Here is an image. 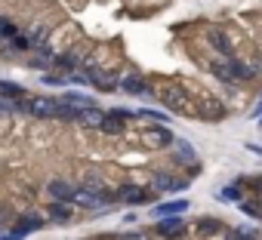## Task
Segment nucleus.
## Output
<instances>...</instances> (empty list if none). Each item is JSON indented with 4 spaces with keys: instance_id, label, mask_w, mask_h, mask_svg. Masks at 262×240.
<instances>
[{
    "instance_id": "7c9ffc66",
    "label": "nucleus",
    "mask_w": 262,
    "mask_h": 240,
    "mask_svg": "<svg viewBox=\"0 0 262 240\" xmlns=\"http://www.w3.org/2000/svg\"><path fill=\"white\" fill-rule=\"evenodd\" d=\"M247 188H253V191L262 194V179H247Z\"/></svg>"
},
{
    "instance_id": "4be33fe9",
    "label": "nucleus",
    "mask_w": 262,
    "mask_h": 240,
    "mask_svg": "<svg viewBox=\"0 0 262 240\" xmlns=\"http://www.w3.org/2000/svg\"><path fill=\"white\" fill-rule=\"evenodd\" d=\"M53 59H56V56H53V53H50V50H47V46H40V50H37V56H34V62H31V65H34V68H50V65H53Z\"/></svg>"
},
{
    "instance_id": "6ab92c4d",
    "label": "nucleus",
    "mask_w": 262,
    "mask_h": 240,
    "mask_svg": "<svg viewBox=\"0 0 262 240\" xmlns=\"http://www.w3.org/2000/svg\"><path fill=\"white\" fill-rule=\"evenodd\" d=\"M53 65H56L59 71H65V74H71V71H74V65H77V56H74V53H65V56H56V59H53Z\"/></svg>"
},
{
    "instance_id": "7ed1b4c3",
    "label": "nucleus",
    "mask_w": 262,
    "mask_h": 240,
    "mask_svg": "<svg viewBox=\"0 0 262 240\" xmlns=\"http://www.w3.org/2000/svg\"><path fill=\"white\" fill-rule=\"evenodd\" d=\"M83 77H86V83L99 86L102 92H114V89H117V77H114V74H108V71H102V68H96V65H90Z\"/></svg>"
},
{
    "instance_id": "4468645a",
    "label": "nucleus",
    "mask_w": 262,
    "mask_h": 240,
    "mask_svg": "<svg viewBox=\"0 0 262 240\" xmlns=\"http://www.w3.org/2000/svg\"><path fill=\"white\" fill-rule=\"evenodd\" d=\"M50 197H53V200H68V203H71V200H74V188H71L68 182H62V179H53V182H50Z\"/></svg>"
},
{
    "instance_id": "a211bd4d",
    "label": "nucleus",
    "mask_w": 262,
    "mask_h": 240,
    "mask_svg": "<svg viewBox=\"0 0 262 240\" xmlns=\"http://www.w3.org/2000/svg\"><path fill=\"white\" fill-rule=\"evenodd\" d=\"M231 74H234V83H237V80H253V74H256V68H247L244 62H237V59H231Z\"/></svg>"
},
{
    "instance_id": "b1692460",
    "label": "nucleus",
    "mask_w": 262,
    "mask_h": 240,
    "mask_svg": "<svg viewBox=\"0 0 262 240\" xmlns=\"http://www.w3.org/2000/svg\"><path fill=\"white\" fill-rule=\"evenodd\" d=\"M28 46H31V40H28L25 34H13V37H10V50H13V53H25Z\"/></svg>"
},
{
    "instance_id": "dca6fc26",
    "label": "nucleus",
    "mask_w": 262,
    "mask_h": 240,
    "mask_svg": "<svg viewBox=\"0 0 262 240\" xmlns=\"http://www.w3.org/2000/svg\"><path fill=\"white\" fill-rule=\"evenodd\" d=\"M210 43H213V50H219L222 56H231V50H234L231 40H228L222 31H210Z\"/></svg>"
},
{
    "instance_id": "423d86ee",
    "label": "nucleus",
    "mask_w": 262,
    "mask_h": 240,
    "mask_svg": "<svg viewBox=\"0 0 262 240\" xmlns=\"http://www.w3.org/2000/svg\"><path fill=\"white\" fill-rule=\"evenodd\" d=\"M114 197H117L120 203H148V200H151V191H148V188H139V185H123Z\"/></svg>"
},
{
    "instance_id": "9d476101",
    "label": "nucleus",
    "mask_w": 262,
    "mask_h": 240,
    "mask_svg": "<svg viewBox=\"0 0 262 240\" xmlns=\"http://www.w3.org/2000/svg\"><path fill=\"white\" fill-rule=\"evenodd\" d=\"M102 114H105V111H99L96 105H86V108L77 111V124H80V127H90V130H99Z\"/></svg>"
},
{
    "instance_id": "f8f14e48",
    "label": "nucleus",
    "mask_w": 262,
    "mask_h": 240,
    "mask_svg": "<svg viewBox=\"0 0 262 240\" xmlns=\"http://www.w3.org/2000/svg\"><path fill=\"white\" fill-rule=\"evenodd\" d=\"M47 212H50V222H71V215H74L68 200H53V206Z\"/></svg>"
},
{
    "instance_id": "6e6552de",
    "label": "nucleus",
    "mask_w": 262,
    "mask_h": 240,
    "mask_svg": "<svg viewBox=\"0 0 262 240\" xmlns=\"http://www.w3.org/2000/svg\"><path fill=\"white\" fill-rule=\"evenodd\" d=\"M99 130H102V133H108V136H123V130H126V120H123V117H117L114 111H105V114H102V124H99Z\"/></svg>"
},
{
    "instance_id": "5701e85b",
    "label": "nucleus",
    "mask_w": 262,
    "mask_h": 240,
    "mask_svg": "<svg viewBox=\"0 0 262 240\" xmlns=\"http://www.w3.org/2000/svg\"><path fill=\"white\" fill-rule=\"evenodd\" d=\"M216 200H231L234 203V200H241V188L237 185H225V188L216 191Z\"/></svg>"
},
{
    "instance_id": "0eeeda50",
    "label": "nucleus",
    "mask_w": 262,
    "mask_h": 240,
    "mask_svg": "<svg viewBox=\"0 0 262 240\" xmlns=\"http://www.w3.org/2000/svg\"><path fill=\"white\" fill-rule=\"evenodd\" d=\"M173 139H176V136H173L167 127H148V130H145V142H148L151 148H170Z\"/></svg>"
},
{
    "instance_id": "bb28decb",
    "label": "nucleus",
    "mask_w": 262,
    "mask_h": 240,
    "mask_svg": "<svg viewBox=\"0 0 262 240\" xmlns=\"http://www.w3.org/2000/svg\"><path fill=\"white\" fill-rule=\"evenodd\" d=\"M43 83H50V86H65V83H68V77H62V74H47V77H43Z\"/></svg>"
},
{
    "instance_id": "c85d7f7f",
    "label": "nucleus",
    "mask_w": 262,
    "mask_h": 240,
    "mask_svg": "<svg viewBox=\"0 0 262 240\" xmlns=\"http://www.w3.org/2000/svg\"><path fill=\"white\" fill-rule=\"evenodd\" d=\"M117 240H148L145 234H139V231H133V234H120Z\"/></svg>"
},
{
    "instance_id": "2f4dec72",
    "label": "nucleus",
    "mask_w": 262,
    "mask_h": 240,
    "mask_svg": "<svg viewBox=\"0 0 262 240\" xmlns=\"http://www.w3.org/2000/svg\"><path fill=\"white\" fill-rule=\"evenodd\" d=\"M259 127H262V120H259Z\"/></svg>"
},
{
    "instance_id": "f3484780",
    "label": "nucleus",
    "mask_w": 262,
    "mask_h": 240,
    "mask_svg": "<svg viewBox=\"0 0 262 240\" xmlns=\"http://www.w3.org/2000/svg\"><path fill=\"white\" fill-rule=\"evenodd\" d=\"M173 145H176V151H179V160H182V163H194V160H198L194 148H191L185 139H173Z\"/></svg>"
},
{
    "instance_id": "393cba45",
    "label": "nucleus",
    "mask_w": 262,
    "mask_h": 240,
    "mask_svg": "<svg viewBox=\"0 0 262 240\" xmlns=\"http://www.w3.org/2000/svg\"><path fill=\"white\" fill-rule=\"evenodd\" d=\"M237 203H241V212H247V215H253V219L262 215V206H259L256 200H237Z\"/></svg>"
},
{
    "instance_id": "39448f33",
    "label": "nucleus",
    "mask_w": 262,
    "mask_h": 240,
    "mask_svg": "<svg viewBox=\"0 0 262 240\" xmlns=\"http://www.w3.org/2000/svg\"><path fill=\"white\" fill-rule=\"evenodd\" d=\"M151 188H155V191H170V194H176V191H185L188 182H185V179H173L170 173H155V176H151Z\"/></svg>"
},
{
    "instance_id": "a878e982",
    "label": "nucleus",
    "mask_w": 262,
    "mask_h": 240,
    "mask_svg": "<svg viewBox=\"0 0 262 240\" xmlns=\"http://www.w3.org/2000/svg\"><path fill=\"white\" fill-rule=\"evenodd\" d=\"M136 117H148V120H158V124H167L170 114H161V111H155V108H142V111H136Z\"/></svg>"
},
{
    "instance_id": "c756f323",
    "label": "nucleus",
    "mask_w": 262,
    "mask_h": 240,
    "mask_svg": "<svg viewBox=\"0 0 262 240\" xmlns=\"http://www.w3.org/2000/svg\"><path fill=\"white\" fill-rule=\"evenodd\" d=\"M4 240H25V234L13 228V231H7V234H4Z\"/></svg>"
},
{
    "instance_id": "f257e3e1",
    "label": "nucleus",
    "mask_w": 262,
    "mask_h": 240,
    "mask_svg": "<svg viewBox=\"0 0 262 240\" xmlns=\"http://www.w3.org/2000/svg\"><path fill=\"white\" fill-rule=\"evenodd\" d=\"M158 99L170 108V111H179V114H185V111H191V99H188V92L182 89V86H161L158 89Z\"/></svg>"
},
{
    "instance_id": "1a4fd4ad",
    "label": "nucleus",
    "mask_w": 262,
    "mask_h": 240,
    "mask_svg": "<svg viewBox=\"0 0 262 240\" xmlns=\"http://www.w3.org/2000/svg\"><path fill=\"white\" fill-rule=\"evenodd\" d=\"M117 86H120L123 92H129V95H145V92H148V83H145L139 74H126V77H120Z\"/></svg>"
},
{
    "instance_id": "2eb2a0df",
    "label": "nucleus",
    "mask_w": 262,
    "mask_h": 240,
    "mask_svg": "<svg viewBox=\"0 0 262 240\" xmlns=\"http://www.w3.org/2000/svg\"><path fill=\"white\" fill-rule=\"evenodd\" d=\"M188 209V200H170V203H158L155 206V215L161 219V215H179V212H185Z\"/></svg>"
},
{
    "instance_id": "20e7f679",
    "label": "nucleus",
    "mask_w": 262,
    "mask_h": 240,
    "mask_svg": "<svg viewBox=\"0 0 262 240\" xmlns=\"http://www.w3.org/2000/svg\"><path fill=\"white\" fill-rule=\"evenodd\" d=\"M228 111H225V105L222 102H216V99H201L198 102V114L194 117H201V120H210V124H213V120H222Z\"/></svg>"
},
{
    "instance_id": "aec40b11",
    "label": "nucleus",
    "mask_w": 262,
    "mask_h": 240,
    "mask_svg": "<svg viewBox=\"0 0 262 240\" xmlns=\"http://www.w3.org/2000/svg\"><path fill=\"white\" fill-rule=\"evenodd\" d=\"M40 225H43V222H40L37 215H25V219H19V225H16V231H22V234L28 237V234H31V231H37Z\"/></svg>"
},
{
    "instance_id": "cd10ccee",
    "label": "nucleus",
    "mask_w": 262,
    "mask_h": 240,
    "mask_svg": "<svg viewBox=\"0 0 262 240\" xmlns=\"http://www.w3.org/2000/svg\"><path fill=\"white\" fill-rule=\"evenodd\" d=\"M237 234H234V240H259V234L256 231H247V228H234Z\"/></svg>"
},
{
    "instance_id": "473e14b6",
    "label": "nucleus",
    "mask_w": 262,
    "mask_h": 240,
    "mask_svg": "<svg viewBox=\"0 0 262 240\" xmlns=\"http://www.w3.org/2000/svg\"><path fill=\"white\" fill-rule=\"evenodd\" d=\"M259 219H262V215H259Z\"/></svg>"
},
{
    "instance_id": "f03ea898",
    "label": "nucleus",
    "mask_w": 262,
    "mask_h": 240,
    "mask_svg": "<svg viewBox=\"0 0 262 240\" xmlns=\"http://www.w3.org/2000/svg\"><path fill=\"white\" fill-rule=\"evenodd\" d=\"M185 231H188V225H185L179 215H161V219H158V234L167 237V240H179Z\"/></svg>"
},
{
    "instance_id": "ddd939ff",
    "label": "nucleus",
    "mask_w": 262,
    "mask_h": 240,
    "mask_svg": "<svg viewBox=\"0 0 262 240\" xmlns=\"http://www.w3.org/2000/svg\"><path fill=\"white\" fill-rule=\"evenodd\" d=\"M194 231H198V237H216V234L225 231V225H222L219 219H198Z\"/></svg>"
},
{
    "instance_id": "412c9836",
    "label": "nucleus",
    "mask_w": 262,
    "mask_h": 240,
    "mask_svg": "<svg viewBox=\"0 0 262 240\" xmlns=\"http://www.w3.org/2000/svg\"><path fill=\"white\" fill-rule=\"evenodd\" d=\"M62 102H68V105H74V108H86V105H96L90 95H80V92H65V95H62Z\"/></svg>"
},
{
    "instance_id": "9b49d317",
    "label": "nucleus",
    "mask_w": 262,
    "mask_h": 240,
    "mask_svg": "<svg viewBox=\"0 0 262 240\" xmlns=\"http://www.w3.org/2000/svg\"><path fill=\"white\" fill-rule=\"evenodd\" d=\"M210 71L222 80V83H234V74H231V56H222L210 65Z\"/></svg>"
}]
</instances>
